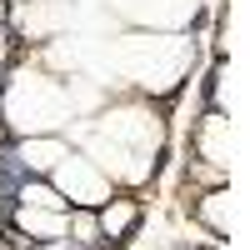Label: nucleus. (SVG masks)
I'll use <instances>...</instances> for the list:
<instances>
[{
    "instance_id": "obj_4",
    "label": "nucleus",
    "mask_w": 250,
    "mask_h": 250,
    "mask_svg": "<svg viewBox=\"0 0 250 250\" xmlns=\"http://www.w3.org/2000/svg\"><path fill=\"white\" fill-rule=\"evenodd\" d=\"M50 175H55V190L65 200H75V205H105L110 200V175L90 155H65Z\"/></svg>"
},
{
    "instance_id": "obj_6",
    "label": "nucleus",
    "mask_w": 250,
    "mask_h": 250,
    "mask_svg": "<svg viewBox=\"0 0 250 250\" xmlns=\"http://www.w3.org/2000/svg\"><path fill=\"white\" fill-rule=\"evenodd\" d=\"M115 10L135 25H150V30H175L195 15V0H115Z\"/></svg>"
},
{
    "instance_id": "obj_11",
    "label": "nucleus",
    "mask_w": 250,
    "mask_h": 250,
    "mask_svg": "<svg viewBox=\"0 0 250 250\" xmlns=\"http://www.w3.org/2000/svg\"><path fill=\"white\" fill-rule=\"evenodd\" d=\"M200 220L210 225L215 235H230V195H225V190H210V195L200 200Z\"/></svg>"
},
{
    "instance_id": "obj_5",
    "label": "nucleus",
    "mask_w": 250,
    "mask_h": 250,
    "mask_svg": "<svg viewBox=\"0 0 250 250\" xmlns=\"http://www.w3.org/2000/svg\"><path fill=\"white\" fill-rule=\"evenodd\" d=\"M75 20L70 0H20L15 5V30L30 35V40H50L55 30H65Z\"/></svg>"
},
{
    "instance_id": "obj_2",
    "label": "nucleus",
    "mask_w": 250,
    "mask_h": 250,
    "mask_svg": "<svg viewBox=\"0 0 250 250\" xmlns=\"http://www.w3.org/2000/svg\"><path fill=\"white\" fill-rule=\"evenodd\" d=\"M105 60H110V70H115V75L130 80V85L165 95V90H175V85H180V75H185V70H190V40L140 30V35H125Z\"/></svg>"
},
{
    "instance_id": "obj_10",
    "label": "nucleus",
    "mask_w": 250,
    "mask_h": 250,
    "mask_svg": "<svg viewBox=\"0 0 250 250\" xmlns=\"http://www.w3.org/2000/svg\"><path fill=\"white\" fill-rule=\"evenodd\" d=\"M135 220H140V205L135 200H105V215H100V230H105L110 240H125L135 230Z\"/></svg>"
},
{
    "instance_id": "obj_7",
    "label": "nucleus",
    "mask_w": 250,
    "mask_h": 250,
    "mask_svg": "<svg viewBox=\"0 0 250 250\" xmlns=\"http://www.w3.org/2000/svg\"><path fill=\"white\" fill-rule=\"evenodd\" d=\"M15 230H20V235H35V240H55V235L70 230V215H65V210H50V205H25V200H20Z\"/></svg>"
},
{
    "instance_id": "obj_3",
    "label": "nucleus",
    "mask_w": 250,
    "mask_h": 250,
    "mask_svg": "<svg viewBox=\"0 0 250 250\" xmlns=\"http://www.w3.org/2000/svg\"><path fill=\"white\" fill-rule=\"evenodd\" d=\"M75 110H70V90L60 85L55 75H30L20 70L5 90V120L15 125L20 135H55Z\"/></svg>"
},
{
    "instance_id": "obj_9",
    "label": "nucleus",
    "mask_w": 250,
    "mask_h": 250,
    "mask_svg": "<svg viewBox=\"0 0 250 250\" xmlns=\"http://www.w3.org/2000/svg\"><path fill=\"white\" fill-rule=\"evenodd\" d=\"M15 155H20V165H25V170H55V165L65 160L70 150H65L55 135H25Z\"/></svg>"
},
{
    "instance_id": "obj_12",
    "label": "nucleus",
    "mask_w": 250,
    "mask_h": 250,
    "mask_svg": "<svg viewBox=\"0 0 250 250\" xmlns=\"http://www.w3.org/2000/svg\"><path fill=\"white\" fill-rule=\"evenodd\" d=\"M20 200H25V205H50V210H65V195L50 190V185H25Z\"/></svg>"
},
{
    "instance_id": "obj_8",
    "label": "nucleus",
    "mask_w": 250,
    "mask_h": 250,
    "mask_svg": "<svg viewBox=\"0 0 250 250\" xmlns=\"http://www.w3.org/2000/svg\"><path fill=\"white\" fill-rule=\"evenodd\" d=\"M195 150H200L205 165L225 170V165H230V120L225 115H205L200 130H195Z\"/></svg>"
},
{
    "instance_id": "obj_1",
    "label": "nucleus",
    "mask_w": 250,
    "mask_h": 250,
    "mask_svg": "<svg viewBox=\"0 0 250 250\" xmlns=\"http://www.w3.org/2000/svg\"><path fill=\"white\" fill-rule=\"evenodd\" d=\"M90 150L100 155L95 165L110 170L115 180H145L155 170V155L165 145V120L150 105H115L105 115H95V130L85 135Z\"/></svg>"
}]
</instances>
